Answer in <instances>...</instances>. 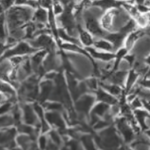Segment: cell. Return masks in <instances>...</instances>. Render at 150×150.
<instances>
[{
    "label": "cell",
    "mask_w": 150,
    "mask_h": 150,
    "mask_svg": "<svg viewBox=\"0 0 150 150\" xmlns=\"http://www.w3.org/2000/svg\"><path fill=\"white\" fill-rule=\"evenodd\" d=\"M30 17V13L24 8H11L8 12V23L11 29L23 24Z\"/></svg>",
    "instance_id": "cell-1"
},
{
    "label": "cell",
    "mask_w": 150,
    "mask_h": 150,
    "mask_svg": "<svg viewBox=\"0 0 150 150\" xmlns=\"http://www.w3.org/2000/svg\"><path fill=\"white\" fill-rule=\"evenodd\" d=\"M33 51H35V50H33L31 48H30L29 46L27 45L24 42H21L17 46L16 48H15L14 50H9V51L6 52L5 55H3V56L0 59V60H2L4 59H6V58H8V57H11L12 55H22V54H27L30 53V52H33Z\"/></svg>",
    "instance_id": "cell-2"
},
{
    "label": "cell",
    "mask_w": 150,
    "mask_h": 150,
    "mask_svg": "<svg viewBox=\"0 0 150 150\" xmlns=\"http://www.w3.org/2000/svg\"><path fill=\"white\" fill-rule=\"evenodd\" d=\"M32 45L35 47H45L50 52L54 51V43L51 38L46 35H42L34 42H32Z\"/></svg>",
    "instance_id": "cell-3"
},
{
    "label": "cell",
    "mask_w": 150,
    "mask_h": 150,
    "mask_svg": "<svg viewBox=\"0 0 150 150\" xmlns=\"http://www.w3.org/2000/svg\"><path fill=\"white\" fill-rule=\"evenodd\" d=\"M86 28L90 32L97 35V36H103L104 35V32L99 28L96 20V18H94V17L91 14H89L86 16Z\"/></svg>",
    "instance_id": "cell-4"
},
{
    "label": "cell",
    "mask_w": 150,
    "mask_h": 150,
    "mask_svg": "<svg viewBox=\"0 0 150 150\" xmlns=\"http://www.w3.org/2000/svg\"><path fill=\"white\" fill-rule=\"evenodd\" d=\"M93 103V98L92 96H83L81 100L79 101L77 104V109L81 112H84V113H87L88 110L91 106L92 103Z\"/></svg>",
    "instance_id": "cell-5"
},
{
    "label": "cell",
    "mask_w": 150,
    "mask_h": 150,
    "mask_svg": "<svg viewBox=\"0 0 150 150\" xmlns=\"http://www.w3.org/2000/svg\"><path fill=\"white\" fill-rule=\"evenodd\" d=\"M125 35L123 34V33H115V34H109L105 36V38L107 40H108L109 41H111L112 42H113L114 47L117 49L119 46H121V43H122L123 40H124V37H125Z\"/></svg>",
    "instance_id": "cell-6"
},
{
    "label": "cell",
    "mask_w": 150,
    "mask_h": 150,
    "mask_svg": "<svg viewBox=\"0 0 150 150\" xmlns=\"http://www.w3.org/2000/svg\"><path fill=\"white\" fill-rule=\"evenodd\" d=\"M46 117H47L48 121H50L51 124H53V125H56L57 127H59L62 129H64V122L58 114L48 113L46 115Z\"/></svg>",
    "instance_id": "cell-7"
},
{
    "label": "cell",
    "mask_w": 150,
    "mask_h": 150,
    "mask_svg": "<svg viewBox=\"0 0 150 150\" xmlns=\"http://www.w3.org/2000/svg\"><path fill=\"white\" fill-rule=\"evenodd\" d=\"M118 127L123 133V134H124V136H125L127 142H129V141L131 140L132 138H133V133H132L131 130L127 126L126 124L123 121V120L119 121Z\"/></svg>",
    "instance_id": "cell-8"
},
{
    "label": "cell",
    "mask_w": 150,
    "mask_h": 150,
    "mask_svg": "<svg viewBox=\"0 0 150 150\" xmlns=\"http://www.w3.org/2000/svg\"><path fill=\"white\" fill-rule=\"evenodd\" d=\"M97 96H98L99 100L103 101L104 103H108V104H115L117 103V100L115 98L109 96L108 94L105 93V92L101 90L97 92Z\"/></svg>",
    "instance_id": "cell-9"
},
{
    "label": "cell",
    "mask_w": 150,
    "mask_h": 150,
    "mask_svg": "<svg viewBox=\"0 0 150 150\" xmlns=\"http://www.w3.org/2000/svg\"><path fill=\"white\" fill-rule=\"evenodd\" d=\"M88 52H90V53L93 55V56L95 57V58H97V59H103V60L105 61H108L111 60L112 59L115 58V55H112V54H107V53H101V52H96L92 48H86V49Z\"/></svg>",
    "instance_id": "cell-10"
},
{
    "label": "cell",
    "mask_w": 150,
    "mask_h": 150,
    "mask_svg": "<svg viewBox=\"0 0 150 150\" xmlns=\"http://www.w3.org/2000/svg\"><path fill=\"white\" fill-rule=\"evenodd\" d=\"M52 83L50 81H46V82L42 83V93H41L40 98L41 101H44L47 99L50 93L52 91Z\"/></svg>",
    "instance_id": "cell-11"
},
{
    "label": "cell",
    "mask_w": 150,
    "mask_h": 150,
    "mask_svg": "<svg viewBox=\"0 0 150 150\" xmlns=\"http://www.w3.org/2000/svg\"><path fill=\"white\" fill-rule=\"evenodd\" d=\"M79 31H80V35H81V40H82L83 42L86 45V46H90L93 43V40H92L91 37H90L89 33H86V31H84L83 30L81 29L80 27H78Z\"/></svg>",
    "instance_id": "cell-12"
},
{
    "label": "cell",
    "mask_w": 150,
    "mask_h": 150,
    "mask_svg": "<svg viewBox=\"0 0 150 150\" xmlns=\"http://www.w3.org/2000/svg\"><path fill=\"white\" fill-rule=\"evenodd\" d=\"M62 47L64 48V49H65V50H74V51L80 52L81 53L84 54L85 55H86L87 57H89V59H90L92 62H93V59H92L90 57V55L86 53V52H85V51H83V50H81V48H79L78 46H77L76 45H74V44H64V45H62Z\"/></svg>",
    "instance_id": "cell-13"
},
{
    "label": "cell",
    "mask_w": 150,
    "mask_h": 150,
    "mask_svg": "<svg viewBox=\"0 0 150 150\" xmlns=\"http://www.w3.org/2000/svg\"><path fill=\"white\" fill-rule=\"evenodd\" d=\"M24 110H25V120L27 123L33 124L35 121V117L32 109L29 106H26Z\"/></svg>",
    "instance_id": "cell-14"
},
{
    "label": "cell",
    "mask_w": 150,
    "mask_h": 150,
    "mask_svg": "<svg viewBox=\"0 0 150 150\" xmlns=\"http://www.w3.org/2000/svg\"><path fill=\"white\" fill-rule=\"evenodd\" d=\"M108 108V106L105 104H99L94 108L93 114L95 115H103L105 112H106Z\"/></svg>",
    "instance_id": "cell-15"
},
{
    "label": "cell",
    "mask_w": 150,
    "mask_h": 150,
    "mask_svg": "<svg viewBox=\"0 0 150 150\" xmlns=\"http://www.w3.org/2000/svg\"><path fill=\"white\" fill-rule=\"evenodd\" d=\"M142 34H143V32L141 31V30L136 32V33H132L130 37H129V38L127 39V48L131 47V46L133 45V43L135 42L136 40H137L138 37Z\"/></svg>",
    "instance_id": "cell-16"
},
{
    "label": "cell",
    "mask_w": 150,
    "mask_h": 150,
    "mask_svg": "<svg viewBox=\"0 0 150 150\" xmlns=\"http://www.w3.org/2000/svg\"><path fill=\"white\" fill-rule=\"evenodd\" d=\"M59 36L62 37V38L64 39V40H67V41H68V42H71V43H74V45H76V46H77V45H79V42L77 41V40L73 38V37H69L68 35H67L65 33H64V30H59Z\"/></svg>",
    "instance_id": "cell-17"
},
{
    "label": "cell",
    "mask_w": 150,
    "mask_h": 150,
    "mask_svg": "<svg viewBox=\"0 0 150 150\" xmlns=\"http://www.w3.org/2000/svg\"><path fill=\"white\" fill-rule=\"evenodd\" d=\"M46 55V52L42 51L40 52H39L38 54L35 55L34 57L33 58V66H34V68H37L40 64L41 61H42V58L44 57V55Z\"/></svg>",
    "instance_id": "cell-18"
},
{
    "label": "cell",
    "mask_w": 150,
    "mask_h": 150,
    "mask_svg": "<svg viewBox=\"0 0 150 150\" xmlns=\"http://www.w3.org/2000/svg\"><path fill=\"white\" fill-rule=\"evenodd\" d=\"M125 74H126V73H125V72L116 73L115 74H114L112 76V82L117 83V84H121V83L123 82V81H124Z\"/></svg>",
    "instance_id": "cell-19"
},
{
    "label": "cell",
    "mask_w": 150,
    "mask_h": 150,
    "mask_svg": "<svg viewBox=\"0 0 150 150\" xmlns=\"http://www.w3.org/2000/svg\"><path fill=\"white\" fill-rule=\"evenodd\" d=\"M95 46L98 48H100V49H103V50H111L112 49V45L110 43H108V42H105L104 40L101 41H96L95 42Z\"/></svg>",
    "instance_id": "cell-20"
},
{
    "label": "cell",
    "mask_w": 150,
    "mask_h": 150,
    "mask_svg": "<svg viewBox=\"0 0 150 150\" xmlns=\"http://www.w3.org/2000/svg\"><path fill=\"white\" fill-rule=\"evenodd\" d=\"M35 19L40 22H45L46 21V12L42 9H39L35 14Z\"/></svg>",
    "instance_id": "cell-21"
},
{
    "label": "cell",
    "mask_w": 150,
    "mask_h": 150,
    "mask_svg": "<svg viewBox=\"0 0 150 150\" xmlns=\"http://www.w3.org/2000/svg\"><path fill=\"white\" fill-rule=\"evenodd\" d=\"M6 38V33H5V29H4V15H0V42Z\"/></svg>",
    "instance_id": "cell-22"
},
{
    "label": "cell",
    "mask_w": 150,
    "mask_h": 150,
    "mask_svg": "<svg viewBox=\"0 0 150 150\" xmlns=\"http://www.w3.org/2000/svg\"><path fill=\"white\" fill-rule=\"evenodd\" d=\"M127 53V50L126 49H121L120 51L117 52V61H116L115 62V67H114L113 70L112 71H115V70H116L117 68V66H118V64H119V62H120V60L121 59V58H122L124 55H126Z\"/></svg>",
    "instance_id": "cell-23"
},
{
    "label": "cell",
    "mask_w": 150,
    "mask_h": 150,
    "mask_svg": "<svg viewBox=\"0 0 150 150\" xmlns=\"http://www.w3.org/2000/svg\"><path fill=\"white\" fill-rule=\"evenodd\" d=\"M102 85L103 86V87L107 89L108 91L111 92V93H112V94H114V95H117V94L120 93L121 89H120L117 86H108V85H105L103 84V83H102Z\"/></svg>",
    "instance_id": "cell-24"
},
{
    "label": "cell",
    "mask_w": 150,
    "mask_h": 150,
    "mask_svg": "<svg viewBox=\"0 0 150 150\" xmlns=\"http://www.w3.org/2000/svg\"><path fill=\"white\" fill-rule=\"evenodd\" d=\"M134 27H135V23H134V21H130L128 24H127L125 28L121 30V33H123V34L126 35L127 33H128V32L131 31L132 30L134 29Z\"/></svg>",
    "instance_id": "cell-25"
},
{
    "label": "cell",
    "mask_w": 150,
    "mask_h": 150,
    "mask_svg": "<svg viewBox=\"0 0 150 150\" xmlns=\"http://www.w3.org/2000/svg\"><path fill=\"white\" fill-rule=\"evenodd\" d=\"M137 77V74L134 71H130V77L128 78V81H127V90H128L130 88L131 85L133 84V83L134 82V81L136 80Z\"/></svg>",
    "instance_id": "cell-26"
},
{
    "label": "cell",
    "mask_w": 150,
    "mask_h": 150,
    "mask_svg": "<svg viewBox=\"0 0 150 150\" xmlns=\"http://www.w3.org/2000/svg\"><path fill=\"white\" fill-rule=\"evenodd\" d=\"M83 143H84V145L86 146L87 150H96L93 146V144L91 139H90L89 137H84L83 138Z\"/></svg>",
    "instance_id": "cell-27"
},
{
    "label": "cell",
    "mask_w": 150,
    "mask_h": 150,
    "mask_svg": "<svg viewBox=\"0 0 150 150\" xmlns=\"http://www.w3.org/2000/svg\"><path fill=\"white\" fill-rule=\"evenodd\" d=\"M116 2H112V1H102V2H96V5H99L102 7L103 8H109L112 7V6H116Z\"/></svg>",
    "instance_id": "cell-28"
},
{
    "label": "cell",
    "mask_w": 150,
    "mask_h": 150,
    "mask_svg": "<svg viewBox=\"0 0 150 150\" xmlns=\"http://www.w3.org/2000/svg\"><path fill=\"white\" fill-rule=\"evenodd\" d=\"M11 123H12V120H11V118H10V117H0V127L8 126V125H11Z\"/></svg>",
    "instance_id": "cell-29"
},
{
    "label": "cell",
    "mask_w": 150,
    "mask_h": 150,
    "mask_svg": "<svg viewBox=\"0 0 150 150\" xmlns=\"http://www.w3.org/2000/svg\"><path fill=\"white\" fill-rule=\"evenodd\" d=\"M19 130L23 133H27V134H32L33 133V129L30 127L25 126V125H21L19 127Z\"/></svg>",
    "instance_id": "cell-30"
},
{
    "label": "cell",
    "mask_w": 150,
    "mask_h": 150,
    "mask_svg": "<svg viewBox=\"0 0 150 150\" xmlns=\"http://www.w3.org/2000/svg\"><path fill=\"white\" fill-rule=\"evenodd\" d=\"M10 108H11V104L10 103H6L4 105H2L0 107V115L6 113V112H8L10 109Z\"/></svg>",
    "instance_id": "cell-31"
},
{
    "label": "cell",
    "mask_w": 150,
    "mask_h": 150,
    "mask_svg": "<svg viewBox=\"0 0 150 150\" xmlns=\"http://www.w3.org/2000/svg\"><path fill=\"white\" fill-rule=\"evenodd\" d=\"M86 83H87V86L90 89H93V90H96V81L94 79H91V80L87 81H86Z\"/></svg>",
    "instance_id": "cell-32"
},
{
    "label": "cell",
    "mask_w": 150,
    "mask_h": 150,
    "mask_svg": "<svg viewBox=\"0 0 150 150\" xmlns=\"http://www.w3.org/2000/svg\"><path fill=\"white\" fill-rule=\"evenodd\" d=\"M50 135H51L52 138V140H54L55 143H56L57 144H60V138H59V135H58L55 131L51 132V133H50Z\"/></svg>",
    "instance_id": "cell-33"
},
{
    "label": "cell",
    "mask_w": 150,
    "mask_h": 150,
    "mask_svg": "<svg viewBox=\"0 0 150 150\" xmlns=\"http://www.w3.org/2000/svg\"><path fill=\"white\" fill-rule=\"evenodd\" d=\"M47 108L49 109H52V110H59L62 109V105L60 104H48Z\"/></svg>",
    "instance_id": "cell-34"
},
{
    "label": "cell",
    "mask_w": 150,
    "mask_h": 150,
    "mask_svg": "<svg viewBox=\"0 0 150 150\" xmlns=\"http://www.w3.org/2000/svg\"><path fill=\"white\" fill-rule=\"evenodd\" d=\"M40 147L42 149H44L46 148V138L44 137H42L40 139Z\"/></svg>",
    "instance_id": "cell-35"
},
{
    "label": "cell",
    "mask_w": 150,
    "mask_h": 150,
    "mask_svg": "<svg viewBox=\"0 0 150 150\" xmlns=\"http://www.w3.org/2000/svg\"><path fill=\"white\" fill-rule=\"evenodd\" d=\"M54 8H55V14H59V13H61L62 11V8L61 6H60V5H59V4L55 3Z\"/></svg>",
    "instance_id": "cell-36"
},
{
    "label": "cell",
    "mask_w": 150,
    "mask_h": 150,
    "mask_svg": "<svg viewBox=\"0 0 150 150\" xmlns=\"http://www.w3.org/2000/svg\"><path fill=\"white\" fill-rule=\"evenodd\" d=\"M107 125H108L107 123H105L103 122V121H99V122H98V124L96 125V128H102L103 127L106 126Z\"/></svg>",
    "instance_id": "cell-37"
},
{
    "label": "cell",
    "mask_w": 150,
    "mask_h": 150,
    "mask_svg": "<svg viewBox=\"0 0 150 150\" xmlns=\"http://www.w3.org/2000/svg\"><path fill=\"white\" fill-rule=\"evenodd\" d=\"M8 47V46H4L2 42H0V55H2V52H3L5 51V50L7 49Z\"/></svg>",
    "instance_id": "cell-38"
},
{
    "label": "cell",
    "mask_w": 150,
    "mask_h": 150,
    "mask_svg": "<svg viewBox=\"0 0 150 150\" xmlns=\"http://www.w3.org/2000/svg\"><path fill=\"white\" fill-rule=\"evenodd\" d=\"M22 59L21 58H18V57H17V58H15V59H11V62L15 64H18V63H20L21 62Z\"/></svg>",
    "instance_id": "cell-39"
},
{
    "label": "cell",
    "mask_w": 150,
    "mask_h": 150,
    "mask_svg": "<svg viewBox=\"0 0 150 150\" xmlns=\"http://www.w3.org/2000/svg\"><path fill=\"white\" fill-rule=\"evenodd\" d=\"M126 59L127 60H128V62H130V64H132L133 62H134V57L133 55H127L126 57Z\"/></svg>",
    "instance_id": "cell-40"
},
{
    "label": "cell",
    "mask_w": 150,
    "mask_h": 150,
    "mask_svg": "<svg viewBox=\"0 0 150 150\" xmlns=\"http://www.w3.org/2000/svg\"><path fill=\"white\" fill-rule=\"evenodd\" d=\"M133 105H134V107H140L141 104H140V103H139V101L138 100V99H136L134 103H133Z\"/></svg>",
    "instance_id": "cell-41"
},
{
    "label": "cell",
    "mask_w": 150,
    "mask_h": 150,
    "mask_svg": "<svg viewBox=\"0 0 150 150\" xmlns=\"http://www.w3.org/2000/svg\"><path fill=\"white\" fill-rule=\"evenodd\" d=\"M11 3H12V2H9V1H4V2H2V4H3L5 8H8V6H10Z\"/></svg>",
    "instance_id": "cell-42"
},
{
    "label": "cell",
    "mask_w": 150,
    "mask_h": 150,
    "mask_svg": "<svg viewBox=\"0 0 150 150\" xmlns=\"http://www.w3.org/2000/svg\"><path fill=\"white\" fill-rule=\"evenodd\" d=\"M42 4L45 6V7L50 8V6L51 5V2H50V1H43V2H42Z\"/></svg>",
    "instance_id": "cell-43"
},
{
    "label": "cell",
    "mask_w": 150,
    "mask_h": 150,
    "mask_svg": "<svg viewBox=\"0 0 150 150\" xmlns=\"http://www.w3.org/2000/svg\"><path fill=\"white\" fill-rule=\"evenodd\" d=\"M138 8H139V10H140L142 12H145V11H148V8H147L146 7H145V6H139V7H138Z\"/></svg>",
    "instance_id": "cell-44"
},
{
    "label": "cell",
    "mask_w": 150,
    "mask_h": 150,
    "mask_svg": "<svg viewBox=\"0 0 150 150\" xmlns=\"http://www.w3.org/2000/svg\"><path fill=\"white\" fill-rule=\"evenodd\" d=\"M2 6H0V13L2 12Z\"/></svg>",
    "instance_id": "cell-45"
},
{
    "label": "cell",
    "mask_w": 150,
    "mask_h": 150,
    "mask_svg": "<svg viewBox=\"0 0 150 150\" xmlns=\"http://www.w3.org/2000/svg\"><path fill=\"white\" fill-rule=\"evenodd\" d=\"M0 99H1V98H0Z\"/></svg>",
    "instance_id": "cell-46"
}]
</instances>
